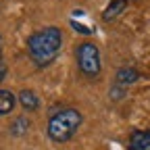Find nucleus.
I'll list each match as a JSON object with an SVG mask.
<instances>
[{"label":"nucleus","instance_id":"1","mask_svg":"<svg viewBox=\"0 0 150 150\" xmlns=\"http://www.w3.org/2000/svg\"><path fill=\"white\" fill-rule=\"evenodd\" d=\"M63 42H65V33H63L61 27H56V25H46L42 29H35L33 33L27 35V40H25L29 61L38 69L50 67L56 61V56L61 54Z\"/></svg>","mask_w":150,"mask_h":150},{"label":"nucleus","instance_id":"2","mask_svg":"<svg viewBox=\"0 0 150 150\" xmlns=\"http://www.w3.org/2000/svg\"><path fill=\"white\" fill-rule=\"evenodd\" d=\"M83 123V115L75 106H56L46 123V136L54 144H65L73 140Z\"/></svg>","mask_w":150,"mask_h":150},{"label":"nucleus","instance_id":"3","mask_svg":"<svg viewBox=\"0 0 150 150\" xmlns=\"http://www.w3.org/2000/svg\"><path fill=\"white\" fill-rule=\"evenodd\" d=\"M75 56V65H77V71L88 79H98L102 73V54L98 44H94L92 40H83L75 46L73 50Z\"/></svg>","mask_w":150,"mask_h":150},{"label":"nucleus","instance_id":"4","mask_svg":"<svg viewBox=\"0 0 150 150\" xmlns=\"http://www.w3.org/2000/svg\"><path fill=\"white\" fill-rule=\"evenodd\" d=\"M17 100H19V106H21L25 112H35L38 108L42 106V100L40 96L31 90V88H23L21 92L17 94Z\"/></svg>","mask_w":150,"mask_h":150},{"label":"nucleus","instance_id":"5","mask_svg":"<svg viewBox=\"0 0 150 150\" xmlns=\"http://www.w3.org/2000/svg\"><path fill=\"white\" fill-rule=\"evenodd\" d=\"M142 79V73L140 69L136 67H119L115 71V83L117 86H123V88H129V86H134Z\"/></svg>","mask_w":150,"mask_h":150},{"label":"nucleus","instance_id":"6","mask_svg":"<svg viewBox=\"0 0 150 150\" xmlns=\"http://www.w3.org/2000/svg\"><path fill=\"white\" fill-rule=\"evenodd\" d=\"M131 4V0H108L106 6L102 8L100 17H102V21L104 23H110V21H115V19L127 11V6Z\"/></svg>","mask_w":150,"mask_h":150},{"label":"nucleus","instance_id":"7","mask_svg":"<svg viewBox=\"0 0 150 150\" xmlns=\"http://www.w3.org/2000/svg\"><path fill=\"white\" fill-rule=\"evenodd\" d=\"M29 129H31V119H29L27 115H19V117H15L13 123L8 125V134H11L13 138H17V140H21V138H25V136L29 134Z\"/></svg>","mask_w":150,"mask_h":150},{"label":"nucleus","instance_id":"8","mask_svg":"<svg viewBox=\"0 0 150 150\" xmlns=\"http://www.w3.org/2000/svg\"><path fill=\"white\" fill-rule=\"evenodd\" d=\"M127 146H129V150H150V129L131 131Z\"/></svg>","mask_w":150,"mask_h":150},{"label":"nucleus","instance_id":"9","mask_svg":"<svg viewBox=\"0 0 150 150\" xmlns=\"http://www.w3.org/2000/svg\"><path fill=\"white\" fill-rule=\"evenodd\" d=\"M19 100H17V94L13 90L6 88H0V117H6L17 108Z\"/></svg>","mask_w":150,"mask_h":150},{"label":"nucleus","instance_id":"10","mask_svg":"<svg viewBox=\"0 0 150 150\" xmlns=\"http://www.w3.org/2000/svg\"><path fill=\"white\" fill-rule=\"evenodd\" d=\"M69 25H71V29L75 31V33H79V35H86V38H90V35H94V27H88V25H83L81 21H77V19H69Z\"/></svg>","mask_w":150,"mask_h":150},{"label":"nucleus","instance_id":"11","mask_svg":"<svg viewBox=\"0 0 150 150\" xmlns=\"http://www.w3.org/2000/svg\"><path fill=\"white\" fill-rule=\"evenodd\" d=\"M127 96V88H123V86H117V83H112V88L108 90V98L110 100H121V98H125Z\"/></svg>","mask_w":150,"mask_h":150},{"label":"nucleus","instance_id":"12","mask_svg":"<svg viewBox=\"0 0 150 150\" xmlns=\"http://www.w3.org/2000/svg\"><path fill=\"white\" fill-rule=\"evenodd\" d=\"M6 73H8V69H6L2 63H0V83H2V81L6 79Z\"/></svg>","mask_w":150,"mask_h":150},{"label":"nucleus","instance_id":"13","mask_svg":"<svg viewBox=\"0 0 150 150\" xmlns=\"http://www.w3.org/2000/svg\"><path fill=\"white\" fill-rule=\"evenodd\" d=\"M0 61H2V35H0Z\"/></svg>","mask_w":150,"mask_h":150}]
</instances>
